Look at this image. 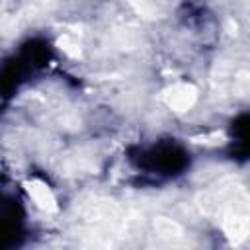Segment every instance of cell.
Listing matches in <instances>:
<instances>
[{"label": "cell", "instance_id": "obj_1", "mask_svg": "<svg viewBox=\"0 0 250 250\" xmlns=\"http://www.w3.org/2000/svg\"><path fill=\"white\" fill-rule=\"evenodd\" d=\"M221 225L227 238L232 244H240L246 240L250 230L248 221V197L244 188H240L221 209Z\"/></svg>", "mask_w": 250, "mask_h": 250}, {"label": "cell", "instance_id": "obj_2", "mask_svg": "<svg viewBox=\"0 0 250 250\" xmlns=\"http://www.w3.org/2000/svg\"><path fill=\"white\" fill-rule=\"evenodd\" d=\"M195 100H197V88L193 84H188V82H180V84H174L168 90H164L166 105L178 113L191 109Z\"/></svg>", "mask_w": 250, "mask_h": 250}, {"label": "cell", "instance_id": "obj_3", "mask_svg": "<svg viewBox=\"0 0 250 250\" xmlns=\"http://www.w3.org/2000/svg\"><path fill=\"white\" fill-rule=\"evenodd\" d=\"M23 186H25V191L29 193V197L35 201V205L39 209H43L47 213H53V211L59 209L57 199H55L51 188L45 182H41V180H27Z\"/></svg>", "mask_w": 250, "mask_h": 250}, {"label": "cell", "instance_id": "obj_4", "mask_svg": "<svg viewBox=\"0 0 250 250\" xmlns=\"http://www.w3.org/2000/svg\"><path fill=\"white\" fill-rule=\"evenodd\" d=\"M225 139H227L225 133H221V131H213V133H209V135L193 137L191 141H193V143H199V145H223Z\"/></svg>", "mask_w": 250, "mask_h": 250}, {"label": "cell", "instance_id": "obj_5", "mask_svg": "<svg viewBox=\"0 0 250 250\" xmlns=\"http://www.w3.org/2000/svg\"><path fill=\"white\" fill-rule=\"evenodd\" d=\"M59 47H61L66 55H70V57H78V55H80V49H78L76 41H72L68 35H62V37L59 39Z\"/></svg>", "mask_w": 250, "mask_h": 250}]
</instances>
